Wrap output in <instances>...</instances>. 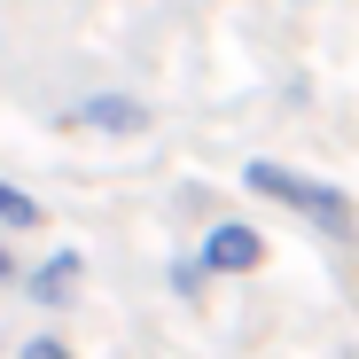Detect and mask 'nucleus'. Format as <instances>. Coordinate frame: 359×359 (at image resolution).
<instances>
[{"label": "nucleus", "instance_id": "nucleus-1", "mask_svg": "<svg viewBox=\"0 0 359 359\" xmlns=\"http://www.w3.org/2000/svg\"><path fill=\"white\" fill-rule=\"evenodd\" d=\"M243 188L266 196V203H281V211H297V219H313L320 234H336V243L359 234V211H351V196L336 188V180H313V172H297V164L250 156V164H243Z\"/></svg>", "mask_w": 359, "mask_h": 359}, {"label": "nucleus", "instance_id": "nucleus-2", "mask_svg": "<svg viewBox=\"0 0 359 359\" xmlns=\"http://www.w3.org/2000/svg\"><path fill=\"white\" fill-rule=\"evenodd\" d=\"M196 266H203V273H219V281H234V273H258V266H266V234H258L250 219H219V226L203 234Z\"/></svg>", "mask_w": 359, "mask_h": 359}, {"label": "nucleus", "instance_id": "nucleus-3", "mask_svg": "<svg viewBox=\"0 0 359 359\" xmlns=\"http://www.w3.org/2000/svg\"><path fill=\"white\" fill-rule=\"evenodd\" d=\"M63 126L109 133V141H133V133H149V102H141V94H79V102L63 109Z\"/></svg>", "mask_w": 359, "mask_h": 359}, {"label": "nucleus", "instance_id": "nucleus-4", "mask_svg": "<svg viewBox=\"0 0 359 359\" xmlns=\"http://www.w3.org/2000/svg\"><path fill=\"white\" fill-rule=\"evenodd\" d=\"M79 281H86V250H47V258H39V266H32L16 289L32 297L39 313H63L71 297H79Z\"/></svg>", "mask_w": 359, "mask_h": 359}, {"label": "nucleus", "instance_id": "nucleus-5", "mask_svg": "<svg viewBox=\"0 0 359 359\" xmlns=\"http://www.w3.org/2000/svg\"><path fill=\"white\" fill-rule=\"evenodd\" d=\"M32 226H47V203L16 180H0V234H32Z\"/></svg>", "mask_w": 359, "mask_h": 359}, {"label": "nucleus", "instance_id": "nucleus-6", "mask_svg": "<svg viewBox=\"0 0 359 359\" xmlns=\"http://www.w3.org/2000/svg\"><path fill=\"white\" fill-rule=\"evenodd\" d=\"M16 359H79V351H71V336H55V328H32V336L16 344Z\"/></svg>", "mask_w": 359, "mask_h": 359}, {"label": "nucleus", "instance_id": "nucleus-7", "mask_svg": "<svg viewBox=\"0 0 359 359\" xmlns=\"http://www.w3.org/2000/svg\"><path fill=\"white\" fill-rule=\"evenodd\" d=\"M203 281H211V273H203L196 258H172V297H203Z\"/></svg>", "mask_w": 359, "mask_h": 359}, {"label": "nucleus", "instance_id": "nucleus-8", "mask_svg": "<svg viewBox=\"0 0 359 359\" xmlns=\"http://www.w3.org/2000/svg\"><path fill=\"white\" fill-rule=\"evenodd\" d=\"M8 281H24V266H16V250H8V234H0V289Z\"/></svg>", "mask_w": 359, "mask_h": 359}]
</instances>
